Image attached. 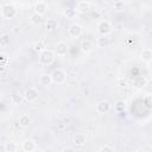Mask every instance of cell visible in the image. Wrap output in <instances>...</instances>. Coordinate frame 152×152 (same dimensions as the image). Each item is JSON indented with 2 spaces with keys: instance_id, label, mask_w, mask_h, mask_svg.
<instances>
[{
  "instance_id": "52a82bcc",
  "label": "cell",
  "mask_w": 152,
  "mask_h": 152,
  "mask_svg": "<svg viewBox=\"0 0 152 152\" xmlns=\"http://www.w3.org/2000/svg\"><path fill=\"white\" fill-rule=\"evenodd\" d=\"M53 52H55V55L58 56V57H64V56H66L68 52H69V45H68L65 42H63V40L57 42L56 45H55V51H53Z\"/></svg>"
},
{
  "instance_id": "7a4b0ae2",
  "label": "cell",
  "mask_w": 152,
  "mask_h": 152,
  "mask_svg": "<svg viewBox=\"0 0 152 152\" xmlns=\"http://www.w3.org/2000/svg\"><path fill=\"white\" fill-rule=\"evenodd\" d=\"M0 11H1V15H2L4 19H13L18 14V10L12 4H5V5H2L1 8H0Z\"/></svg>"
},
{
  "instance_id": "6da1fadb",
  "label": "cell",
  "mask_w": 152,
  "mask_h": 152,
  "mask_svg": "<svg viewBox=\"0 0 152 152\" xmlns=\"http://www.w3.org/2000/svg\"><path fill=\"white\" fill-rule=\"evenodd\" d=\"M56 59V55L52 50H49V49H44L43 51L39 52V56H38V62L39 64L42 65H51Z\"/></svg>"
},
{
  "instance_id": "83f0119b",
  "label": "cell",
  "mask_w": 152,
  "mask_h": 152,
  "mask_svg": "<svg viewBox=\"0 0 152 152\" xmlns=\"http://www.w3.org/2000/svg\"><path fill=\"white\" fill-rule=\"evenodd\" d=\"M74 151H75V147H70V146L62 148V152H74Z\"/></svg>"
},
{
  "instance_id": "603a6c76",
  "label": "cell",
  "mask_w": 152,
  "mask_h": 152,
  "mask_svg": "<svg viewBox=\"0 0 152 152\" xmlns=\"http://www.w3.org/2000/svg\"><path fill=\"white\" fill-rule=\"evenodd\" d=\"M76 14H77V12L75 8H66L64 11V15L66 17V19H74L76 17Z\"/></svg>"
},
{
  "instance_id": "4fadbf2b",
  "label": "cell",
  "mask_w": 152,
  "mask_h": 152,
  "mask_svg": "<svg viewBox=\"0 0 152 152\" xmlns=\"http://www.w3.org/2000/svg\"><path fill=\"white\" fill-rule=\"evenodd\" d=\"M91 8V4L89 2V1H87V0H82V1H80L78 4H77V6H76V12L77 13H86V12H88L89 10Z\"/></svg>"
},
{
  "instance_id": "4316f807",
  "label": "cell",
  "mask_w": 152,
  "mask_h": 152,
  "mask_svg": "<svg viewBox=\"0 0 152 152\" xmlns=\"http://www.w3.org/2000/svg\"><path fill=\"white\" fill-rule=\"evenodd\" d=\"M99 151H100V152H114L115 148H114L113 146H109V145H103V146H101V147L99 148Z\"/></svg>"
},
{
  "instance_id": "d6986e66",
  "label": "cell",
  "mask_w": 152,
  "mask_h": 152,
  "mask_svg": "<svg viewBox=\"0 0 152 152\" xmlns=\"http://www.w3.org/2000/svg\"><path fill=\"white\" fill-rule=\"evenodd\" d=\"M80 48H81V51L83 53H89L91 51V49H93V45H91V43L89 40H83L81 43V46Z\"/></svg>"
},
{
  "instance_id": "277c9868",
  "label": "cell",
  "mask_w": 152,
  "mask_h": 152,
  "mask_svg": "<svg viewBox=\"0 0 152 152\" xmlns=\"http://www.w3.org/2000/svg\"><path fill=\"white\" fill-rule=\"evenodd\" d=\"M23 96H24L25 101H27V102H34L39 97V90L37 88H34V87H28L27 89H25Z\"/></svg>"
},
{
  "instance_id": "2e32d148",
  "label": "cell",
  "mask_w": 152,
  "mask_h": 152,
  "mask_svg": "<svg viewBox=\"0 0 152 152\" xmlns=\"http://www.w3.org/2000/svg\"><path fill=\"white\" fill-rule=\"evenodd\" d=\"M96 44H97L99 48L104 49V48H108V46H109V44H110V39H109L108 36H100V37L97 38Z\"/></svg>"
},
{
  "instance_id": "30bf717a",
  "label": "cell",
  "mask_w": 152,
  "mask_h": 152,
  "mask_svg": "<svg viewBox=\"0 0 152 152\" xmlns=\"http://www.w3.org/2000/svg\"><path fill=\"white\" fill-rule=\"evenodd\" d=\"M18 124L21 128H28L32 124V119L28 114H21L18 118Z\"/></svg>"
},
{
  "instance_id": "5b68a950",
  "label": "cell",
  "mask_w": 152,
  "mask_h": 152,
  "mask_svg": "<svg viewBox=\"0 0 152 152\" xmlns=\"http://www.w3.org/2000/svg\"><path fill=\"white\" fill-rule=\"evenodd\" d=\"M97 31L100 36H108L113 31V26L108 20H101L97 24Z\"/></svg>"
},
{
  "instance_id": "cb8c5ba5",
  "label": "cell",
  "mask_w": 152,
  "mask_h": 152,
  "mask_svg": "<svg viewBox=\"0 0 152 152\" xmlns=\"http://www.w3.org/2000/svg\"><path fill=\"white\" fill-rule=\"evenodd\" d=\"M46 27H48V30H50V31H52V30H55L56 27H57V21L56 20H53V19H48V21H46Z\"/></svg>"
},
{
  "instance_id": "7c38bea8",
  "label": "cell",
  "mask_w": 152,
  "mask_h": 152,
  "mask_svg": "<svg viewBox=\"0 0 152 152\" xmlns=\"http://www.w3.org/2000/svg\"><path fill=\"white\" fill-rule=\"evenodd\" d=\"M21 148H23V151H25V152H32V151L37 150V144H36V141L32 140V139H25V140L23 141Z\"/></svg>"
},
{
  "instance_id": "8992f818",
  "label": "cell",
  "mask_w": 152,
  "mask_h": 152,
  "mask_svg": "<svg viewBox=\"0 0 152 152\" xmlns=\"http://www.w3.org/2000/svg\"><path fill=\"white\" fill-rule=\"evenodd\" d=\"M82 33H83V27H82L80 24H77V23L71 24V25L69 26V28H68V34H69V37L72 38V39L80 38V37L82 36Z\"/></svg>"
},
{
  "instance_id": "9a60e30c",
  "label": "cell",
  "mask_w": 152,
  "mask_h": 152,
  "mask_svg": "<svg viewBox=\"0 0 152 152\" xmlns=\"http://www.w3.org/2000/svg\"><path fill=\"white\" fill-rule=\"evenodd\" d=\"M30 21H31V24H33V25H40V24H43V21H44L43 14H39V13H37V12H33V13L30 15Z\"/></svg>"
},
{
  "instance_id": "44dd1931",
  "label": "cell",
  "mask_w": 152,
  "mask_h": 152,
  "mask_svg": "<svg viewBox=\"0 0 152 152\" xmlns=\"http://www.w3.org/2000/svg\"><path fill=\"white\" fill-rule=\"evenodd\" d=\"M10 42H11V37L8 33H2L0 34V45L1 46H7L10 45Z\"/></svg>"
},
{
  "instance_id": "9c48e42d",
  "label": "cell",
  "mask_w": 152,
  "mask_h": 152,
  "mask_svg": "<svg viewBox=\"0 0 152 152\" xmlns=\"http://www.w3.org/2000/svg\"><path fill=\"white\" fill-rule=\"evenodd\" d=\"M132 86L137 89H142L147 86V78L145 76H135L132 81Z\"/></svg>"
},
{
  "instance_id": "4dcf8cb0",
  "label": "cell",
  "mask_w": 152,
  "mask_h": 152,
  "mask_svg": "<svg viewBox=\"0 0 152 152\" xmlns=\"http://www.w3.org/2000/svg\"><path fill=\"white\" fill-rule=\"evenodd\" d=\"M0 8H1V1H0Z\"/></svg>"
},
{
  "instance_id": "ac0fdd59",
  "label": "cell",
  "mask_w": 152,
  "mask_h": 152,
  "mask_svg": "<svg viewBox=\"0 0 152 152\" xmlns=\"http://www.w3.org/2000/svg\"><path fill=\"white\" fill-rule=\"evenodd\" d=\"M46 11V4L45 1H37L34 5V12L39 13V14H44Z\"/></svg>"
},
{
  "instance_id": "484cf974",
  "label": "cell",
  "mask_w": 152,
  "mask_h": 152,
  "mask_svg": "<svg viewBox=\"0 0 152 152\" xmlns=\"http://www.w3.org/2000/svg\"><path fill=\"white\" fill-rule=\"evenodd\" d=\"M144 103L146 104V107H147L148 109L152 107V97H151L150 94H146V95H145V97H144Z\"/></svg>"
},
{
  "instance_id": "3957f363",
  "label": "cell",
  "mask_w": 152,
  "mask_h": 152,
  "mask_svg": "<svg viewBox=\"0 0 152 152\" xmlns=\"http://www.w3.org/2000/svg\"><path fill=\"white\" fill-rule=\"evenodd\" d=\"M51 78H52V83H56V84H63L65 81H66V71L58 68V69H55L51 74Z\"/></svg>"
},
{
  "instance_id": "e0dca14e",
  "label": "cell",
  "mask_w": 152,
  "mask_h": 152,
  "mask_svg": "<svg viewBox=\"0 0 152 152\" xmlns=\"http://www.w3.org/2000/svg\"><path fill=\"white\" fill-rule=\"evenodd\" d=\"M39 83H40V86H43V87H49V86L52 83L51 75H50V74H42V75L39 76Z\"/></svg>"
},
{
  "instance_id": "8fae6325",
  "label": "cell",
  "mask_w": 152,
  "mask_h": 152,
  "mask_svg": "<svg viewBox=\"0 0 152 152\" xmlns=\"http://www.w3.org/2000/svg\"><path fill=\"white\" fill-rule=\"evenodd\" d=\"M72 141H74L72 144H74L76 147H82V146H84L86 142H87V137H86L84 133H76V134L74 135Z\"/></svg>"
},
{
  "instance_id": "f546056e",
  "label": "cell",
  "mask_w": 152,
  "mask_h": 152,
  "mask_svg": "<svg viewBox=\"0 0 152 152\" xmlns=\"http://www.w3.org/2000/svg\"><path fill=\"white\" fill-rule=\"evenodd\" d=\"M121 5H122V4H121V2H119V4H116V5H115V7H116V8H119Z\"/></svg>"
},
{
  "instance_id": "7402d4cb",
  "label": "cell",
  "mask_w": 152,
  "mask_h": 152,
  "mask_svg": "<svg viewBox=\"0 0 152 152\" xmlns=\"http://www.w3.org/2000/svg\"><path fill=\"white\" fill-rule=\"evenodd\" d=\"M114 108H115L116 112L122 113V112H125V109H126V102H125V101H116L115 104H114Z\"/></svg>"
},
{
  "instance_id": "ffe728a7",
  "label": "cell",
  "mask_w": 152,
  "mask_h": 152,
  "mask_svg": "<svg viewBox=\"0 0 152 152\" xmlns=\"http://www.w3.org/2000/svg\"><path fill=\"white\" fill-rule=\"evenodd\" d=\"M4 150H5L6 152H14V151L18 150V145H17V142H14V141H7V142L5 144V146H4Z\"/></svg>"
},
{
  "instance_id": "f1b7e54d",
  "label": "cell",
  "mask_w": 152,
  "mask_h": 152,
  "mask_svg": "<svg viewBox=\"0 0 152 152\" xmlns=\"http://www.w3.org/2000/svg\"><path fill=\"white\" fill-rule=\"evenodd\" d=\"M103 2H106V4H109V2H113V1H115V0H102Z\"/></svg>"
},
{
  "instance_id": "ba28073f",
  "label": "cell",
  "mask_w": 152,
  "mask_h": 152,
  "mask_svg": "<svg viewBox=\"0 0 152 152\" xmlns=\"http://www.w3.org/2000/svg\"><path fill=\"white\" fill-rule=\"evenodd\" d=\"M110 108H112V106H110L109 101H107V100H102L96 103V112L99 114H107L110 112Z\"/></svg>"
},
{
  "instance_id": "d4e9b609",
  "label": "cell",
  "mask_w": 152,
  "mask_h": 152,
  "mask_svg": "<svg viewBox=\"0 0 152 152\" xmlns=\"http://www.w3.org/2000/svg\"><path fill=\"white\" fill-rule=\"evenodd\" d=\"M44 49H46V46H45V44H44V42L40 39V40H38L36 44H34V50L36 51H43Z\"/></svg>"
},
{
  "instance_id": "5bb4252c",
  "label": "cell",
  "mask_w": 152,
  "mask_h": 152,
  "mask_svg": "<svg viewBox=\"0 0 152 152\" xmlns=\"http://www.w3.org/2000/svg\"><path fill=\"white\" fill-rule=\"evenodd\" d=\"M140 56H141V59H142L145 63L150 64L151 61H152V50H151L150 48H145V49H142Z\"/></svg>"
}]
</instances>
